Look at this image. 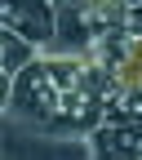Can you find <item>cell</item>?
<instances>
[{"mask_svg": "<svg viewBox=\"0 0 142 160\" xmlns=\"http://www.w3.org/2000/svg\"><path fill=\"white\" fill-rule=\"evenodd\" d=\"M0 49H5V76H9V85H13V80L40 58V49H31L27 40L13 36V31H0Z\"/></svg>", "mask_w": 142, "mask_h": 160, "instance_id": "cell-4", "label": "cell"}, {"mask_svg": "<svg viewBox=\"0 0 142 160\" xmlns=\"http://www.w3.org/2000/svg\"><path fill=\"white\" fill-rule=\"evenodd\" d=\"M0 31L22 36L31 49L45 53L58 40V5H45V0H22V5H5L0 9Z\"/></svg>", "mask_w": 142, "mask_h": 160, "instance_id": "cell-2", "label": "cell"}, {"mask_svg": "<svg viewBox=\"0 0 142 160\" xmlns=\"http://www.w3.org/2000/svg\"><path fill=\"white\" fill-rule=\"evenodd\" d=\"M93 76H102V71H93L80 53H40L9 85V116L36 133H53L67 98L80 85H89Z\"/></svg>", "mask_w": 142, "mask_h": 160, "instance_id": "cell-1", "label": "cell"}, {"mask_svg": "<svg viewBox=\"0 0 142 160\" xmlns=\"http://www.w3.org/2000/svg\"><path fill=\"white\" fill-rule=\"evenodd\" d=\"M93 160H142V120L133 125H102L89 138Z\"/></svg>", "mask_w": 142, "mask_h": 160, "instance_id": "cell-3", "label": "cell"}]
</instances>
